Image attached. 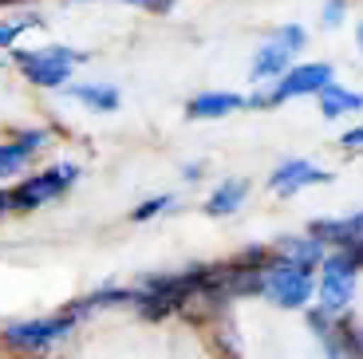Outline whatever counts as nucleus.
Masks as SVG:
<instances>
[{"label":"nucleus","instance_id":"obj_1","mask_svg":"<svg viewBox=\"0 0 363 359\" xmlns=\"http://www.w3.org/2000/svg\"><path fill=\"white\" fill-rule=\"evenodd\" d=\"M9 63L16 67V75L36 91H64L67 83L79 75V67L91 60L83 48L60 44V40H48V44H16L9 48Z\"/></svg>","mask_w":363,"mask_h":359},{"label":"nucleus","instance_id":"obj_2","mask_svg":"<svg viewBox=\"0 0 363 359\" xmlns=\"http://www.w3.org/2000/svg\"><path fill=\"white\" fill-rule=\"evenodd\" d=\"M363 297V257L347 249H328L324 260L316 265V300L324 316H347L359 308Z\"/></svg>","mask_w":363,"mask_h":359},{"label":"nucleus","instance_id":"obj_3","mask_svg":"<svg viewBox=\"0 0 363 359\" xmlns=\"http://www.w3.org/2000/svg\"><path fill=\"white\" fill-rule=\"evenodd\" d=\"M308 28L300 20H284V24L269 28L261 40H257L253 55H249V67H245V83L249 87H264L272 83L277 75H284L296 60H304L308 52Z\"/></svg>","mask_w":363,"mask_h":359},{"label":"nucleus","instance_id":"obj_4","mask_svg":"<svg viewBox=\"0 0 363 359\" xmlns=\"http://www.w3.org/2000/svg\"><path fill=\"white\" fill-rule=\"evenodd\" d=\"M336 79V63L332 60H296L284 75H277L264 87H249V111H277L296 99H316L328 83Z\"/></svg>","mask_w":363,"mask_h":359},{"label":"nucleus","instance_id":"obj_5","mask_svg":"<svg viewBox=\"0 0 363 359\" xmlns=\"http://www.w3.org/2000/svg\"><path fill=\"white\" fill-rule=\"evenodd\" d=\"M79 182H83V166L72 158L48 162L40 170L20 174L16 182H9L12 214H36V209H44V206H55V201H64Z\"/></svg>","mask_w":363,"mask_h":359},{"label":"nucleus","instance_id":"obj_6","mask_svg":"<svg viewBox=\"0 0 363 359\" xmlns=\"http://www.w3.org/2000/svg\"><path fill=\"white\" fill-rule=\"evenodd\" d=\"M257 300L277 312H292L304 316L316 300V269L308 265H292V260H272L261 269V288Z\"/></svg>","mask_w":363,"mask_h":359},{"label":"nucleus","instance_id":"obj_7","mask_svg":"<svg viewBox=\"0 0 363 359\" xmlns=\"http://www.w3.org/2000/svg\"><path fill=\"white\" fill-rule=\"evenodd\" d=\"M79 328L67 308H55L48 316H28V320H9L0 324V343L9 351H20V355H48L52 348L67 343Z\"/></svg>","mask_w":363,"mask_h":359},{"label":"nucleus","instance_id":"obj_8","mask_svg":"<svg viewBox=\"0 0 363 359\" xmlns=\"http://www.w3.org/2000/svg\"><path fill=\"white\" fill-rule=\"evenodd\" d=\"M332 182H336V174L328 170L324 162L308 158V154H289V158H281L264 174V194H272V198H281V201H292L300 194H308V189L332 186Z\"/></svg>","mask_w":363,"mask_h":359},{"label":"nucleus","instance_id":"obj_9","mask_svg":"<svg viewBox=\"0 0 363 359\" xmlns=\"http://www.w3.org/2000/svg\"><path fill=\"white\" fill-rule=\"evenodd\" d=\"M249 111V95L245 91H229V87H209L198 91L182 103V118L186 123H221L229 115H241Z\"/></svg>","mask_w":363,"mask_h":359},{"label":"nucleus","instance_id":"obj_10","mask_svg":"<svg viewBox=\"0 0 363 359\" xmlns=\"http://www.w3.org/2000/svg\"><path fill=\"white\" fill-rule=\"evenodd\" d=\"M308 229L328 245V249H347L363 257V209H347V214H320L308 221Z\"/></svg>","mask_w":363,"mask_h":359},{"label":"nucleus","instance_id":"obj_11","mask_svg":"<svg viewBox=\"0 0 363 359\" xmlns=\"http://www.w3.org/2000/svg\"><path fill=\"white\" fill-rule=\"evenodd\" d=\"M249 194H253V182L241 178V174H225V178H218L209 186V194L201 198V214H206L209 221H229V217H237L249 206Z\"/></svg>","mask_w":363,"mask_h":359},{"label":"nucleus","instance_id":"obj_12","mask_svg":"<svg viewBox=\"0 0 363 359\" xmlns=\"http://www.w3.org/2000/svg\"><path fill=\"white\" fill-rule=\"evenodd\" d=\"M60 95L72 99V103H79V107L91 111V115H115V111H123V91H118V83H111V79H72Z\"/></svg>","mask_w":363,"mask_h":359},{"label":"nucleus","instance_id":"obj_13","mask_svg":"<svg viewBox=\"0 0 363 359\" xmlns=\"http://www.w3.org/2000/svg\"><path fill=\"white\" fill-rule=\"evenodd\" d=\"M269 249H272V257H277V260H292V265H308V269H316L320 260H324L328 245L320 241L316 233H312L308 225H304V229L277 233V237L269 241Z\"/></svg>","mask_w":363,"mask_h":359},{"label":"nucleus","instance_id":"obj_14","mask_svg":"<svg viewBox=\"0 0 363 359\" xmlns=\"http://www.w3.org/2000/svg\"><path fill=\"white\" fill-rule=\"evenodd\" d=\"M312 103H316V111H320L324 123H352V118L363 115V91L347 87V83H340V79L328 83Z\"/></svg>","mask_w":363,"mask_h":359},{"label":"nucleus","instance_id":"obj_15","mask_svg":"<svg viewBox=\"0 0 363 359\" xmlns=\"http://www.w3.org/2000/svg\"><path fill=\"white\" fill-rule=\"evenodd\" d=\"M304 328H308L312 343H316V359H359L347 348L344 336H340L336 316H324L320 308H308V312H304Z\"/></svg>","mask_w":363,"mask_h":359},{"label":"nucleus","instance_id":"obj_16","mask_svg":"<svg viewBox=\"0 0 363 359\" xmlns=\"http://www.w3.org/2000/svg\"><path fill=\"white\" fill-rule=\"evenodd\" d=\"M206 336H209V348L218 351V359H245V343H241V332H237L233 316H225L213 328H206Z\"/></svg>","mask_w":363,"mask_h":359},{"label":"nucleus","instance_id":"obj_17","mask_svg":"<svg viewBox=\"0 0 363 359\" xmlns=\"http://www.w3.org/2000/svg\"><path fill=\"white\" fill-rule=\"evenodd\" d=\"M174 209H178V198H174V194H150V198H143L127 217L135 225H146V221H158V217L174 214Z\"/></svg>","mask_w":363,"mask_h":359},{"label":"nucleus","instance_id":"obj_18","mask_svg":"<svg viewBox=\"0 0 363 359\" xmlns=\"http://www.w3.org/2000/svg\"><path fill=\"white\" fill-rule=\"evenodd\" d=\"M347 20H352V0H324L320 12H316L320 32H340Z\"/></svg>","mask_w":363,"mask_h":359},{"label":"nucleus","instance_id":"obj_19","mask_svg":"<svg viewBox=\"0 0 363 359\" xmlns=\"http://www.w3.org/2000/svg\"><path fill=\"white\" fill-rule=\"evenodd\" d=\"M336 150L347 154V158H355V154H363V118H352V123L340 131L336 138Z\"/></svg>","mask_w":363,"mask_h":359},{"label":"nucleus","instance_id":"obj_20","mask_svg":"<svg viewBox=\"0 0 363 359\" xmlns=\"http://www.w3.org/2000/svg\"><path fill=\"white\" fill-rule=\"evenodd\" d=\"M182 182H186V186H198V182H206L209 178V162L206 158H198V162H182Z\"/></svg>","mask_w":363,"mask_h":359},{"label":"nucleus","instance_id":"obj_21","mask_svg":"<svg viewBox=\"0 0 363 359\" xmlns=\"http://www.w3.org/2000/svg\"><path fill=\"white\" fill-rule=\"evenodd\" d=\"M40 0H0V12H20V9H36Z\"/></svg>","mask_w":363,"mask_h":359},{"label":"nucleus","instance_id":"obj_22","mask_svg":"<svg viewBox=\"0 0 363 359\" xmlns=\"http://www.w3.org/2000/svg\"><path fill=\"white\" fill-rule=\"evenodd\" d=\"M12 214V201H9V182H0V217Z\"/></svg>","mask_w":363,"mask_h":359},{"label":"nucleus","instance_id":"obj_23","mask_svg":"<svg viewBox=\"0 0 363 359\" xmlns=\"http://www.w3.org/2000/svg\"><path fill=\"white\" fill-rule=\"evenodd\" d=\"M352 40H355V55L363 60V16L355 20V32H352Z\"/></svg>","mask_w":363,"mask_h":359},{"label":"nucleus","instance_id":"obj_24","mask_svg":"<svg viewBox=\"0 0 363 359\" xmlns=\"http://www.w3.org/2000/svg\"><path fill=\"white\" fill-rule=\"evenodd\" d=\"M4 63H9V60H4V55H0V72H4Z\"/></svg>","mask_w":363,"mask_h":359}]
</instances>
